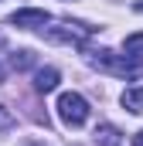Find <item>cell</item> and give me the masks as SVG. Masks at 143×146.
Returning a JSON list of instances; mask_svg holds the SVG:
<instances>
[{"instance_id":"cell-7","label":"cell","mask_w":143,"mask_h":146,"mask_svg":"<svg viewBox=\"0 0 143 146\" xmlns=\"http://www.w3.org/2000/svg\"><path fill=\"white\" fill-rule=\"evenodd\" d=\"M123 51H126L130 58H143V31L126 37V41H123Z\"/></svg>"},{"instance_id":"cell-1","label":"cell","mask_w":143,"mask_h":146,"mask_svg":"<svg viewBox=\"0 0 143 146\" xmlns=\"http://www.w3.org/2000/svg\"><path fill=\"white\" fill-rule=\"evenodd\" d=\"M89 65L92 68H102V72H112V75H123V78H136L143 72V61L140 58H130V54H112V51H92L89 54Z\"/></svg>"},{"instance_id":"cell-12","label":"cell","mask_w":143,"mask_h":146,"mask_svg":"<svg viewBox=\"0 0 143 146\" xmlns=\"http://www.w3.org/2000/svg\"><path fill=\"white\" fill-rule=\"evenodd\" d=\"M3 75H7V72H3V65H0V82H3Z\"/></svg>"},{"instance_id":"cell-9","label":"cell","mask_w":143,"mask_h":146,"mask_svg":"<svg viewBox=\"0 0 143 146\" xmlns=\"http://www.w3.org/2000/svg\"><path fill=\"white\" fill-rule=\"evenodd\" d=\"M31 61H34V54H31V51H17V54L10 58V65H14V68H27Z\"/></svg>"},{"instance_id":"cell-4","label":"cell","mask_w":143,"mask_h":146,"mask_svg":"<svg viewBox=\"0 0 143 146\" xmlns=\"http://www.w3.org/2000/svg\"><path fill=\"white\" fill-rule=\"evenodd\" d=\"M10 24H14V27H27V31H34V27L51 24V14H48V10H34V7H27V10H14Z\"/></svg>"},{"instance_id":"cell-10","label":"cell","mask_w":143,"mask_h":146,"mask_svg":"<svg viewBox=\"0 0 143 146\" xmlns=\"http://www.w3.org/2000/svg\"><path fill=\"white\" fill-rule=\"evenodd\" d=\"M10 126H14V115H10V112H7L3 106H0V133H7Z\"/></svg>"},{"instance_id":"cell-8","label":"cell","mask_w":143,"mask_h":146,"mask_svg":"<svg viewBox=\"0 0 143 146\" xmlns=\"http://www.w3.org/2000/svg\"><path fill=\"white\" fill-rule=\"evenodd\" d=\"M96 136H102V143H106V146H119V133H116L112 126H102Z\"/></svg>"},{"instance_id":"cell-5","label":"cell","mask_w":143,"mask_h":146,"mask_svg":"<svg viewBox=\"0 0 143 146\" xmlns=\"http://www.w3.org/2000/svg\"><path fill=\"white\" fill-rule=\"evenodd\" d=\"M55 88H58V72H55V68H37L34 72V92L48 95V92H55Z\"/></svg>"},{"instance_id":"cell-3","label":"cell","mask_w":143,"mask_h":146,"mask_svg":"<svg viewBox=\"0 0 143 146\" xmlns=\"http://www.w3.org/2000/svg\"><path fill=\"white\" fill-rule=\"evenodd\" d=\"M48 37H51V41H65V44H82V41L92 37V27H89V24H72V21H65V24L51 27Z\"/></svg>"},{"instance_id":"cell-6","label":"cell","mask_w":143,"mask_h":146,"mask_svg":"<svg viewBox=\"0 0 143 146\" xmlns=\"http://www.w3.org/2000/svg\"><path fill=\"white\" fill-rule=\"evenodd\" d=\"M119 102H123V109H126V112L140 115V112H143V85H133V88H126Z\"/></svg>"},{"instance_id":"cell-13","label":"cell","mask_w":143,"mask_h":146,"mask_svg":"<svg viewBox=\"0 0 143 146\" xmlns=\"http://www.w3.org/2000/svg\"><path fill=\"white\" fill-rule=\"evenodd\" d=\"M136 10H143V3H136Z\"/></svg>"},{"instance_id":"cell-11","label":"cell","mask_w":143,"mask_h":146,"mask_svg":"<svg viewBox=\"0 0 143 146\" xmlns=\"http://www.w3.org/2000/svg\"><path fill=\"white\" fill-rule=\"evenodd\" d=\"M133 146H143V129L136 133V136H133Z\"/></svg>"},{"instance_id":"cell-2","label":"cell","mask_w":143,"mask_h":146,"mask_svg":"<svg viewBox=\"0 0 143 146\" xmlns=\"http://www.w3.org/2000/svg\"><path fill=\"white\" fill-rule=\"evenodd\" d=\"M55 109H58V119H61L68 129H78V126H85V122H89V112H92V109H89V102H85L78 92H61Z\"/></svg>"}]
</instances>
